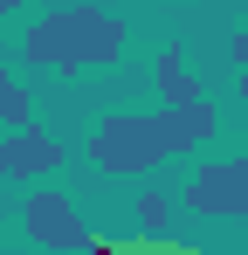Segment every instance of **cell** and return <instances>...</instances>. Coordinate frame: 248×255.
Returning a JSON list of instances; mask_svg holds the SVG:
<instances>
[{
  "label": "cell",
  "mask_w": 248,
  "mask_h": 255,
  "mask_svg": "<svg viewBox=\"0 0 248 255\" xmlns=\"http://www.w3.org/2000/svg\"><path fill=\"white\" fill-rule=\"evenodd\" d=\"M207 138H214V104H207V97L165 104V111H152V118L118 111V118H104L97 138H90V166L97 172H152L159 159L186 152V145H207Z\"/></svg>",
  "instance_id": "1"
},
{
  "label": "cell",
  "mask_w": 248,
  "mask_h": 255,
  "mask_svg": "<svg viewBox=\"0 0 248 255\" xmlns=\"http://www.w3.org/2000/svg\"><path fill=\"white\" fill-rule=\"evenodd\" d=\"M118 55H124V21L104 7H62V14H41L28 28L35 69H97V62H118Z\"/></svg>",
  "instance_id": "2"
},
{
  "label": "cell",
  "mask_w": 248,
  "mask_h": 255,
  "mask_svg": "<svg viewBox=\"0 0 248 255\" xmlns=\"http://www.w3.org/2000/svg\"><path fill=\"white\" fill-rule=\"evenodd\" d=\"M186 207L193 214H235V221H248V159H221V166L193 172Z\"/></svg>",
  "instance_id": "3"
},
{
  "label": "cell",
  "mask_w": 248,
  "mask_h": 255,
  "mask_svg": "<svg viewBox=\"0 0 248 255\" xmlns=\"http://www.w3.org/2000/svg\"><path fill=\"white\" fill-rule=\"evenodd\" d=\"M21 221H28V235H35L41 249H90V228L76 221V207L62 193H48V186L21 200Z\"/></svg>",
  "instance_id": "4"
},
{
  "label": "cell",
  "mask_w": 248,
  "mask_h": 255,
  "mask_svg": "<svg viewBox=\"0 0 248 255\" xmlns=\"http://www.w3.org/2000/svg\"><path fill=\"white\" fill-rule=\"evenodd\" d=\"M55 166H62V145L55 138H41L35 125H7V138H0V172L7 179H41Z\"/></svg>",
  "instance_id": "5"
},
{
  "label": "cell",
  "mask_w": 248,
  "mask_h": 255,
  "mask_svg": "<svg viewBox=\"0 0 248 255\" xmlns=\"http://www.w3.org/2000/svg\"><path fill=\"white\" fill-rule=\"evenodd\" d=\"M152 83H159L165 104H193L200 97V83L186 76V62H179V48H159V62H152Z\"/></svg>",
  "instance_id": "6"
},
{
  "label": "cell",
  "mask_w": 248,
  "mask_h": 255,
  "mask_svg": "<svg viewBox=\"0 0 248 255\" xmlns=\"http://www.w3.org/2000/svg\"><path fill=\"white\" fill-rule=\"evenodd\" d=\"M35 118V104H28V90L14 83L7 69H0V125H28Z\"/></svg>",
  "instance_id": "7"
},
{
  "label": "cell",
  "mask_w": 248,
  "mask_h": 255,
  "mask_svg": "<svg viewBox=\"0 0 248 255\" xmlns=\"http://www.w3.org/2000/svg\"><path fill=\"white\" fill-rule=\"evenodd\" d=\"M138 221H145V235H159L165 228V193H145L138 200Z\"/></svg>",
  "instance_id": "8"
},
{
  "label": "cell",
  "mask_w": 248,
  "mask_h": 255,
  "mask_svg": "<svg viewBox=\"0 0 248 255\" xmlns=\"http://www.w3.org/2000/svg\"><path fill=\"white\" fill-rule=\"evenodd\" d=\"M235 55H242V69H248V28H242V48H235Z\"/></svg>",
  "instance_id": "9"
},
{
  "label": "cell",
  "mask_w": 248,
  "mask_h": 255,
  "mask_svg": "<svg viewBox=\"0 0 248 255\" xmlns=\"http://www.w3.org/2000/svg\"><path fill=\"white\" fill-rule=\"evenodd\" d=\"M14 7H21V0H0V14H14Z\"/></svg>",
  "instance_id": "10"
},
{
  "label": "cell",
  "mask_w": 248,
  "mask_h": 255,
  "mask_svg": "<svg viewBox=\"0 0 248 255\" xmlns=\"http://www.w3.org/2000/svg\"><path fill=\"white\" fill-rule=\"evenodd\" d=\"M242 83H248V69H242Z\"/></svg>",
  "instance_id": "11"
}]
</instances>
